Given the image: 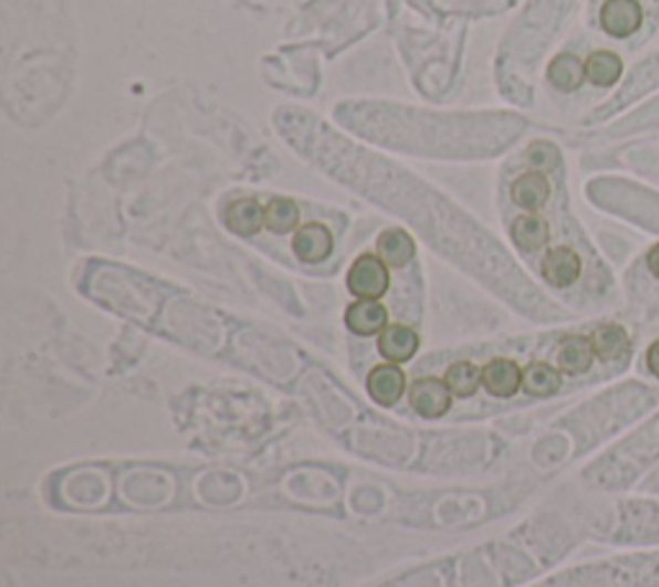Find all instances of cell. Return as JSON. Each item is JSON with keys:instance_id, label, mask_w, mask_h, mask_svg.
<instances>
[{"instance_id": "cell-5", "label": "cell", "mask_w": 659, "mask_h": 587, "mask_svg": "<svg viewBox=\"0 0 659 587\" xmlns=\"http://www.w3.org/2000/svg\"><path fill=\"white\" fill-rule=\"evenodd\" d=\"M366 389L376 405H381V407L397 405L407 389L405 371L399 369L397 364L376 366V369H372V374H368Z\"/></svg>"}, {"instance_id": "cell-3", "label": "cell", "mask_w": 659, "mask_h": 587, "mask_svg": "<svg viewBox=\"0 0 659 587\" xmlns=\"http://www.w3.org/2000/svg\"><path fill=\"white\" fill-rule=\"evenodd\" d=\"M641 21H645V11L637 0H606L600 8V27L614 39L637 34Z\"/></svg>"}, {"instance_id": "cell-15", "label": "cell", "mask_w": 659, "mask_h": 587, "mask_svg": "<svg viewBox=\"0 0 659 587\" xmlns=\"http://www.w3.org/2000/svg\"><path fill=\"white\" fill-rule=\"evenodd\" d=\"M585 81V62L575 57V54H559V57L552 60V65H548V83H552L556 91L575 93Z\"/></svg>"}, {"instance_id": "cell-21", "label": "cell", "mask_w": 659, "mask_h": 587, "mask_svg": "<svg viewBox=\"0 0 659 587\" xmlns=\"http://www.w3.org/2000/svg\"><path fill=\"white\" fill-rule=\"evenodd\" d=\"M647 366H649V371H652L655 377L659 379V340H655L647 350Z\"/></svg>"}, {"instance_id": "cell-13", "label": "cell", "mask_w": 659, "mask_h": 587, "mask_svg": "<svg viewBox=\"0 0 659 587\" xmlns=\"http://www.w3.org/2000/svg\"><path fill=\"white\" fill-rule=\"evenodd\" d=\"M376 250L389 269H405L415 258V242L405 230H384L376 240Z\"/></svg>"}, {"instance_id": "cell-4", "label": "cell", "mask_w": 659, "mask_h": 587, "mask_svg": "<svg viewBox=\"0 0 659 587\" xmlns=\"http://www.w3.org/2000/svg\"><path fill=\"white\" fill-rule=\"evenodd\" d=\"M333 248H335L333 232H330L325 224L310 222V224H302L300 230L294 232L292 250L302 263H323L327 261L330 253H333Z\"/></svg>"}, {"instance_id": "cell-9", "label": "cell", "mask_w": 659, "mask_h": 587, "mask_svg": "<svg viewBox=\"0 0 659 587\" xmlns=\"http://www.w3.org/2000/svg\"><path fill=\"white\" fill-rule=\"evenodd\" d=\"M420 338L412 327L407 325H389L387 331L379 335V354L387 358L389 364H405L418 354Z\"/></svg>"}, {"instance_id": "cell-6", "label": "cell", "mask_w": 659, "mask_h": 587, "mask_svg": "<svg viewBox=\"0 0 659 587\" xmlns=\"http://www.w3.org/2000/svg\"><path fill=\"white\" fill-rule=\"evenodd\" d=\"M389 315L387 307L379 300H358L353 302L348 312H345V325H348L351 333L360 335V338H368V335H381L387 331Z\"/></svg>"}, {"instance_id": "cell-12", "label": "cell", "mask_w": 659, "mask_h": 587, "mask_svg": "<svg viewBox=\"0 0 659 587\" xmlns=\"http://www.w3.org/2000/svg\"><path fill=\"white\" fill-rule=\"evenodd\" d=\"M590 340L600 361H621L631 354V340L621 325H603L590 335Z\"/></svg>"}, {"instance_id": "cell-2", "label": "cell", "mask_w": 659, "mask_h": 587, "mask_svg": "<svg viewBox=\"0 0 659 587\" xmlns=\"http://www.w3.org/2000/svg\"><path fill=\"white\" fill-rule=\"evenodd\" d=\"M453 395L446 379H436V377H422L415 379L410 387V405L412 410L426 420H438L443 418L446 412L451 410Z\"/></svg>"}, {"instance_id": "cell-1", "label": "cell", "mask_w": 659, "mask_h": 587, "mask_svg": "<svg viewBox=\"0 0 659 587\" xmlns=\"http://www.w3.org/2000/svg\"><path fill=\"white\" fill-rule=\"evenodd\" d=\"M389 289V265L379 255H358L348 271V292L356 300H381Z\"/></svg>"}, {"instance_id": "cell-17", "label": "cell", "mask_w": 659, "mask_h": 587, "mask_svg": "<svg viewBox=\"0 0 659 587\" xmlns=\"http://www.w3.org/2000/svg\"><path fill=\"white\" fill-rule=\"evenodd\" d=\"M513 240L523 253H536L548 242V224L536 214H523L513 222Z\"/></svg>"}, {"instance_id": "cell-8", "label": "cell", "mask_w": 659, "mask_h": 587, "mask_svg": "<svg viewBox=\"0 0 659 587\" xmlns=\"http://www.w3.org/2000/svg\"><path fill=\"white\" fill-rule=\"evenodd\" d=\"M482 387L492 397H513L523 387V369L510 358H494L482 369Z\"/></svg>"}, {"instance_id": "cell-22", "label": "cell", "mask_w": 659, "mask_h": 587, "mask_svg": "<svg viewBox=\"0 0 659 587\" xmlns=\"http://www.w3.org/2000/svg\"><path fill=\"white\" fill-rule=\"evenodd\" d=\"M647 265H649V273H652L655 279H659V242H657V245L652 250H649Z\"/></svg>"}, {"instance_id": "cell-18", "label": "cell", "mask_w": 659, "mask_h": 587, "mask_svg": "<svg viewBox=\"0 0 659 587\" xmlns=\"http://www.w3.org/2000/svg\"><path fill=\"white\" fill-rule=\"evenodd\" d=\"M446 385H449L453 397H474L477 389L482 387V369L472 361H457L446 369Z\"/></svg>"}, {"instance_id": "cell-20", "label": "cell", "mask_w": 659, "mask_h": 587, "mask_svg": "<svg viewBox=\"0 0 659 587\" xmlns=\"http://www.w3.org/2000/svg\"><path fill=\"white\" fill-rule=\"evenodd\" d=\"M300 224V207L292 199H273L265 207V227L276 234H289Z\"/></svg>"}, {"instance_id": "cell-19", "label": "cell", "mask_w": 659, "mask_h": 587, "mask_svg": "<svg viewBox=\"0 0 659 587\" xmlns=\"http://www.w3.org/2000/svg\"><path fill=\"white\" fill-rule=\"evenodd\" d=\"M562 387V371L552 364H531L523 371V389L533 397H552Z\"/></svg>"}, {"instance_id": "cell-11", "label": "cell", "mask_w": 659, "mask_h": 587, "mask_svg": "<svg viewBox=\"0 0 659 587\" xmlns=\"http://www.w3.org/2000/svg\"><path fill=\"white\" fill-rule=\"evenodd\" d=\"M595 361V348L590 338H583V335H569L567 340H562L559 350H556V366L559 371L572 374H585Z\"/></svg>"}, {"instance_id": "cell-14", "label": "cell", "mask_w": 659, "mask_h": 587, "mask_svg": "<svg viewBox=\"0 0 659 587\" xmlns=\"http://www.w3.org/2000/svg\"><path fill=\"white\" fill-rule=\"evenodd\" d=\"M513 201L521 209L529 211H538L552 196V186H548L546 176L538 174V170H531V174H523L517 181L513 184Z\"/></svg>"}, {"instance_id": "cell-7", "label": "cell", "mask_w": 659, "mask_h": 587, "mask_svg": "<svg viewBox=\"0 0 659 587\" xmlns=\"http://www.w3.org/2000/svg\"><path fill=\"white\" fill-rule=\"evenodd\" d=\"M541 273L548 284L556 289H567L575 284L583 273V261L572 248H552L541 263Z\"/></svg>"}, {"instance_id": "cell-10", "label": "cell", "mask_w": 659, "mask_h": 587, "mask_svg": "<svg viewBox=\"0 0 659 587\" xmlns=\"http://www.w3.org/2000/svg\"><path fill=\"white\" fill-rule=\"evenodd\" d=\"M224 224L240 238H253L265 227V209L255 199H238L227 207Z\"/></svg>"}, {"instance_id": "cell-16", "label": "cell", "mask_w": 659, "mask_h": 587, "mask_svg": "<svg viewBox=\"0 0 659 587\" xmlns=\"http://www.w3.org/2000/svg\"><path fill=\"white\" fill-rule=\"evenodd\" d=\"M585 73H587V81L593 85H598V88H610V85L618 83V77H621L624 62L616 52L598 50L587 57Z\"/></svg>"}]
</instances>
